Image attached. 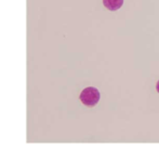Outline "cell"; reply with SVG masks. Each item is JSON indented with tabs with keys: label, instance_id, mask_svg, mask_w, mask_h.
Instances as JSON below:
<instances>
[{
	"label": "cell",
	"instance_id": "3",
	"mask_svg": "<svg viewBox=\"0 0 159 148\" xmlns=\"http://www.w3.org/2000/svg\"><path fill=\"white\" fill-rule=\"evenodd\" d=\"M156 90H157V92L159 93V81L157 82V84H156Z\"/></svg>",
	"mask_w": 159,
	"mask_h": 148
},
{
	"label": "cell",
	"instance_id": "2",
	"mask_svg": "<svg viewBox=\"0 0 159 148\" xmlns=\"http://www.w3.org/2000/svg\"><path fill=\"white\" fill-rule=\"evenodd\" d=\"M103 4L108 10L116 11L124 4V0H103Z\"/></svg>",
	"mask_w": 159,
	"mask_h": 148
},
{
	"label": "cell",
	"instance_id": "1",
	"mask_svg": "<svg viewBox=\"0 0 159 148\" xmlns=\"http://www.w3.org/2000/svg\"><path fill=\"white\" fill-rule=\"evenodd\" d=\"M80 101H81L82 104L88 107L95 106L100 101V92H98V89L93 88V87L86 88L80 93Z\"/></svg>",
	"mask_w": 159,
	"mask_h": 148
}]
</instances>
